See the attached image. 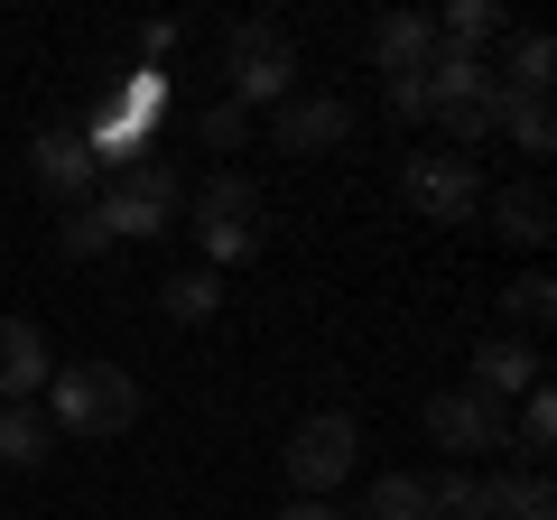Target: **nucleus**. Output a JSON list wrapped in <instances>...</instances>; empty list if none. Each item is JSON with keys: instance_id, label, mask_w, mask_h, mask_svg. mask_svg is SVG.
I'll list each match as a JSON object with an SVG mask.
<instances>
[{"instance_id": "obj_18", "label": "nucleus", "mask_w": 557, "mask_h": 520, "mask_svg": "<svg viewBox=\"0 0 557 520\" xmlns=\"http://www.w3.org/2000/svg\"><path fill=\"white\" fill-rule=\"evenodd\" d=\"M57 456V428H47V409H0V465H20V474H38V465Z\"/></svg>"}, {"instance_id": "obj_13", "label": "nucleus", "mask_w": 557, "mask_h": 520, "mask_svg": "<svg viewBox=\"0 0 557 520\" xmlns=\"http://www.w3.org/2000/svg\"><path fill=\"white\" fill-rule=\"evenodd\" d=\"M474 391H483V400H502V409H511V400H530V391H539V344L493 335V344L474 354Z\"/></svg>"}, {"instance_id": "obj_21", "label": "nucleus", "mask_w": 557, "mask_h": 520, "mask_svg": "<svg viewBox=\"0 0 557 520\" xmlns=\"http://www.w3.org/2000/svg\"><path fill=\"white\" fill-rule=\"evenodd\" d=\"M502 317H511V335L530 344L539 325L557 317V280H548V270H530V280H511V288H502Z\"/></svg>"}, {"instance_id": "obj_19", "label": "nucleus", "mask_w": 557, "mask_h": 520, "mask_svg": "<svg viewBox=\"0 0 557 520\" xmlns=\"http://www.w3.org/2000/svg\"><path fill=\"white\" fill-rule=\"evenodd\" d=\"M493 131L520 149V159H557V112H548V102H520V94H502V121H493Z\"/></svg>"}, {"instance_id": "obj_12", "label": "nucleus", "mask_w": 557, "mask_h": 520, "mask_svg": "<svg viewBox=\"0 0 557 520\" xmlns=\"http://www.w3.org/2000/svg\"><path fill=\"white\" fill-rule=\"evenodd\" d=\"M57 381V354H47V335L28 317H0V409H28Z\"/></svg>"}, {"instance_id": "obj_22", "label": "nucleus", "mask_w": 557, "mask_h": 520, "mask_svg": "<svg viewBox=\"0 0 557 520\" xmlns=\"http://www.w3.org/2000/svg\"><path fill=\"white\" fill-rule=\"evenodd\" d=\"M159 307H168L177 325H205V317L223 307V280H214V270H177V280L159 288Z\"/></svg>"}, {"instance_id": "obj_9", "label": "nucleus", "mask_w": 557, "mask_h": 520, "mask_svg": "<svg viewBox=\"0 0 557 520\" xmlns=\"http://www.w3.org/2000/svg\"><path fill=\"white\" fill-rule=\"evenodd\" d=\"M344 140H354V102H335V94H288L270 112V149H288V159H325Z\"/></svg>"}, {"instance_id": "obj_23", "label": "nucleus", "mask_w": 557, "mask_h": 520, "mask_svg": "<svg viewBox=\"0 0 557 520\" xmlns=\"http://www.w3.org/2000/svg\"><path fill=\"white\" fill-rule=\"evenodd\" d=\"M362 520H428V474H381L362 493Z\"/></svg>"}, {"instance_id": "obj_27", "label": "nucleus", "mask_w": 557, "mask_h": 520, "mask_svg": "<svg viewBox=\"0 0 557 520\" xmlns=\"http://www.w3.org/2000/svg\"><path fill=\"white\" fill-rule=\"evenodd\" d=\"M177 38H186V28H177V20H149V28H139V57L159 65V57H168V47H177Z\"/></svg>"}, {"instance_id": "obj_16", "label": "nucleus", "mask_w": 557, "mask_h": 520, "mask_svg": "<svg viewBox=\"0 0 557 520\" xmlns=\"http://www.w3.org/2000/svg\"><path fill=\"white\" fill-rule=\"evenodd\" d=\"M483 520H557L548 474H483Z\"/></svg>"}, {"instance_id": "obj_7", "label": "nucleus", "mask_w": 557, "mask_h": 520, "mask_svg": "<svg viewBox=\"0 0 557 520\" xmlns=\"http://www.w3.org/2000/svg\"><path fill=\"white\" fill-rule=\"evenodd\" d=\"M399 196H409L428 223H474L483 214V177H474L465 149H418V159L399 168Z\"/></svg>"}, {"instance_id": "obj_28", "label": "nucleus", "mask_w": 557, "mask_h": 520, "mask_svg": "<svg viewBox=\"0 0 557 520\" xmlns=\"http://www.w3.org/2000/svg\"><path fill=\"white\" fill-rule=\"evenodd\" d=\"M278 520H335V502H288Z\"/></svg>"}, {"instance_id": "obj_15", "label": "nucleus", "mask_w": 557, "mask_h": 520, "mask_svg": "<svg viewBox=\"0 0 557 520\" xmlns=\"http://www.w3.org/2000/svg\"><path fill=\"white\" fill-rule=\"evenodd\" d=\"M483 205H493V233H502V242H520V251H548L557 214H548V196H539V186H502V196H483Z\"/></svg>"}, {"instance_id": "obj_3", "label": "nucleus", "mask_w": 557, "mask_h": 520, "mask_svg": "<svg viewBox=\"0 0 557 520\" xmlns=\"http://www.w3.org/2000/svg\"><path fill=\"white\" fill-rule=\"evenodd\" d=\"M186 214H196L186 233L205 242V270H233V260H260V242H270V223H260V186H251V177H205Z\"/></svg>"}, {"instance_id": "obj_11", "label": "nucleus", "mask_w": 557, "mask_h": 520, "mask_svg": "<svg viewBox=\"0 0 557 520\" xmlns=\"http://www.w3.org/2000/svg\"><path fill=\"white\" fill-rule=\"evenodd\" d=\"M362 47H372V65H381L391 84H409V75L437 65V20H428V10H381Z\"/></svg>"}, {"instance_id": "obj_25", "label": "nucleus", "mask_w": 557, "mask_h": 520, "mask_svg": "<svg viewBox=\"0 0 557 520\" xmlns=\"http://www.w3.org/2000/svg\"><path fill=\"white\" fill-rule=\"evenodd\" d=\"M57 251H65V260H94V251H112V233L94 223V205H75V214L57 223Z\"/></svg>"}, {"instance_id": "obj_5", "label": "nucleus", "mask_w": 557, "mask_h": 520, "mask_svg": "<svg viewBox=\"0 0 557 520\" xmlns=\"http://www.w3.org/2000/svg\"><path fill=\"white\" fill-rule=\"evenodd\" d=\"M223 84H233V94L223 102H242V112H251V102H288L298 94V47H288V28H270V20H242L233 38H223Z\"/></svg>"}, {"instance_id": "obj_20", "label": "nucleus", "mask_w": 557, "mask_h": 520, "mask_svg": "<svg viewBox=\"0 0 557 520\" xmlns=\"http://www.w3.org/2000/svg\"><path fill=\"white\" fill-rule=\"evenodd\" d=\"M548 84H557V47L539 38V28H520V38H511V75H502V94L548 102Z\"/></svg>"}, {"instance_id": "obj_26", "label": "nucleus", "mask_w": 557, "mask_h": 520, "mask_svg": "<svg viewBox=\"0 0 557 520\" xmlns=\"http://www.w3.org/2000/svg\"><path fill=\"white\" fill-rule=\"evenodd\" d=\"M196 140L205 149H242V102H205V112H196Z\"/></svg>"}, {"instance_id": "obj_6", "label": "nucleus", "mask_w": 557, "mask_h": 520, "mask_svg": "<svg viewBox=\"0 0 557 520\" xmlns=\"http://www.w3.org/2000/svg\"><path fill=\"white\" fill-rule=\"evenodd\" d=\"M354 456H362V428L344 419V409H317V419L298 428V437L278 446V465H288V483H298V502H325L344 474H354Z\"/></svg>"}, {"instance_id": "obj_1", "label": "nucleus", "mask_w": 557, "mask_h": 520, "mask_svg": "<svg viewBox=\"0 0 557 520\" xmlns=\"http://www.w3.org/2000/svg\"><path fill=\"white\" fill-rule=\"evenodd\" d=\"M139 419V381L121 372V362H65L57 381H47V428L57 437H121V428Z\"/></svg>"}, {"instance_id": "obj_10", "label": "nucleus", "mask_w": 557, "mask_h": 520, "mask_svg": "<svg viewBox=\"0 0 557 520\" xmlns=\"http://www.w3.org/2000/svg\"><path fill=\"white\" fill-rule=\"evenodd\" d=\"M28 177H38V196H57L65 214H75V205H94L102 168H94V149H84V131H38V149H28Z\"/></svg>"}, {"instance_id": "obj_4", "label": "nucleus", "mask_w": 557, "mask_h": 520, "mask_svg": "<svg viewBox=\"0 0 557 520\" xmlns=\"http://www.w3.org/2000/svg\"><path fill=\"white\" fill-rule=\"evenodd\" d=\"M177 205H186V186H177V168L168 159H131L112 177V196H94V223L112 242H159L168 223H177Z\"/></svg>"}, {"instance_id": "obj_14", "label": "nucleus", "mask_w": 557, "mask_h": 520, "mask_svg": "<svg viewBox=\"0 0 557 520\" xmlns=\"http://www.w3.org/2000/svg\"><path fill=\"white\" fill-rule=\"evenodd\" d=\"M511 38V20H502V0H456V10H437V57H483V47Z\"/></svg>"}, {"instance_id": "obj_17", "label": "nucleus", "mask_w": 557, "mask_h": 520, "mask_svg": "<svg viewBox=\"0 0 557 520\" xmlns=\"http://www.w3.org/2000/svg\"><path fill=\"white\" fill-rule=\"evenodd\" d=\"M511 456H520V474H548V456H557V400H548V381L520 400V419H511Z\"/></svg>"}, {"instance_id": "obj_24", "label": "nucleus", "mask_w": 557, "mask_h": 520, "mask_svg": "<svg viewBox=\"0 0 557 520\" xmlns=\"http://www.w3.org/2000/svg\"><path fill=\"white\" fill-rule=\"evenodd\" d=\"M428 520H483V474H437L428 483Z\"/></svg>"}, {"instance_id": "obj_8", "label": "nucleus", "mask_w": 557, "mask_h": 520, "mask_svg": "<svg viewBox=\"0 0 557 520\" xmlns=\"http://www.w3.org/2000/svg\"><path fill=\"white\" fill-rule=\"evenodd\" d=\"M428 437L456 456H493V446H511V409L483 400L474 381H456V391H428Z\"/></svg>"}, {"instance_id": "obj_2", "label": "nucleus", "mask_w": 557, "mask_h": 520, "mask_svg": "<svg viewBox=\"0 0 557 520\" xmlns=\"http://www.w3.org/2000/svg\"><path fill=\"white\" fill-rule=\"evenodd\" d=\"M418 102H428V121H437L446 140H493V121H502V65L437 57L428 75H418Z\"/></svg>"}]
</instances>
